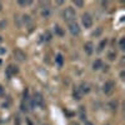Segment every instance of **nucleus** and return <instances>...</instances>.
Wrapping results in <instances>:
<instances>
[{"instance_id": "obj_30", "label": "nucleus", "mask_w": 125, "mask_h": 125, "mask_svg": "<svg viewBox=\"0 0 125 125\" xmlns=\"http://www.w3.org/2000/svg\"><path fill=\"white\" fill-rule=\"evenodd\" d=\"M1 40H3V39H1V36H0V41H1Z\"/></svg>"}, {"instance_id": "obj_24", "label": "nucleus", "mask_w": 125, "mask_h": 125, "mask_svg": "<svg viewBox=\"0 0 125 125\" xmlns=\"http://www.w3.org/2000/svg\"><path fill=\"white\" fill-rule=\"evenodd\" d=\"M4 26H6V21H1V23H0V29H4Z\"/></svg>"}, {"instance_id": "obj_13", "label": "nucleus", "mask_w": 125, "mask_h": 125, "mask_svg": "<svg viewBox=\"0 0 125 125\" xmlns=\"http://www.w3.org/2000/svg\"><path fill=\"white\" fill-rule=\"evenodd\" d=\"M55 61L59 66H62V62H64V59H62V55L61 54H58L56 58H55Z\"/></svg>"}, {"instance_id": "obj_8", "label": "nucleus", "mask_w": 125, "mask_h": 125, "mask_svg": "<svg viewBox=\"0 0 125 125\" xmlns=\"http://www.w3.org/2000/svg\"><path fill=\"white\" fill-rule=\"evenodd\" d=\"M84 51L88 54V55H91L93 54V51H94V45L91 41H88V43L84 45Z\"/></svg>"}, {"instance_id": "obj_14", "label": "nucleus", "mask_w": 125, "mask_h": 125, "mask_svg": "<svg viewBox=\"0 0 125 125\" xmlns=\"http://www.w3.org/2000/svg\"><path fill=\"white\" fill-rule=\"evenodd\" d=\"M55 34L59 36H64V30H62L59 25H55Z\"/></svg>"}, {"instance_id": "obj_21", "label": "nucleus", "mask_w": 125, "mask_h": 125, "mask_svg": "<svg viewBox=\"0 0 125 125\" xmlns=\"http://www.w3.org/2000/svg\"><path fill=\"white\" fill-rule=\"evenodd\" d=\"M74 4H75L78 8H83V6H84V1H79V0H75Z\"/></svg>"}, {"instance_id": "obj_9", "label": "nucleus", "mask_w": 125, "mask_h": 125, "mask_svg": "<svg viewBox=\"0 0 125 125\" xmlns=\"http://www.w3.org/2000/svg\"><path fill=\"white\" fill-rule=\"evenodd\" d=\"M73 96H74V99H76V100H80L83 98V93L80 91L79 88H75L74 89V91H73Z\"/></svg>"}, {"instance_id": "obj_10", "label": "nucleus", "mask_w": 125, "mask_h": 125, "mask_svg": "<svg viewBox=\"0 0 125 125\" xmlns=\"http://www.w3.org/2000/svg\"><path fill=\"white\" fill-rule=\"evenodd\" d=\"M50 15H51L50 9H49V8H43V10H41V16L45 18V19H48V18H50Z\"/></svg>"}, {"instance_id": "obj_16", "label": "nucleus", "mask_w": 125, "mask_h": 125, "mask_svg": "<svg viewBox=\"0 0 125 125\" xmlns=\"http://www.w3.org/2000/svg\"><path fill=\"white\" fill-rule=\"evenodd\" d=\"M108 59H109L110 61L115 60V59H116V53H115V51H110V53L108 54Z\"/></svg>"}, {"instance_id": "obj_20", "label": "nucleus", "mask_w": 125, "mask_h": 125, "mask_svg": "<svg viewBox=\"0 0 125 125\" xmlns=\"http://www.w3.org/2000/svg\"><path fill=\"white\" fill-rule=\"evenodd\" d=\"M109 106H111V109H113V110H116V106H118V103H116V101H111V103L109 104Z\"/></svg>"}, {"instance_id": "obj_17", "label": "nucleus", "mask_w": 125, "mask_h": 125, "mask_svg": "<svg viewBox=\"0 0 125 125\" xmlns=\"http://www.w3.org/2000/svg\"><path fill=\"white\" fill-rule=\"evenodd\" d=\"M85 118H86V114L84 111V106H80V119L81 120H85Z\"/></svg>"}, {"instance_id": "obj_19", "label": "nucleus", "mask_w": 125, "mask_h": 125, "mask_svg": "<svg viewBox=\"0 0 125 125\" xmlns=\"http://www.w3.org/2000/svg\"><path fill=\"white\" fill-rule=\"evenodd\" d=\"M105 45H106V39H105V40H101V43L99 44V48H98V51H101Z\"/></svg>"}, {"instance_id": "obj_18", "label": "nucleus", "mask_w": 125, "mask_h": 125, "mask_svg": "<svg viewBox=\"0 0 125 125\" xmlns=\"http://www.w3.org/2000/svg\"><path fill=\"white\" fill-rule=\"evenodd\" d=\"M119 48H120L121 50L125 49V38H121V39H120V41H119Z\"/></svg>"}, {"instance_id": "obj_3", "label": "nucleus", "mask_w": 125, "mask_h": 125, "mask_svg": "<svg viewBox=\"0 0 125 125\" xmlns=\"http://www.w3.org/2000/svg\"><path fill=\"white\" fill-rule=\"evenodd\" d=\"M114 89H115V83L109 80V81L105 83V85H104V89L103 90H104V94H105V95H111Z\"/></svg>"}, {"instance_id": "obj_25", "label": "nucleus", "mask_w": 125, "mask_h": 125, "mask_svg": "<svg viewBox=\"0 0 125 125\" xmlns=\"http://www.w3.org/2000/svg\"><path fill=\"white\" fill-rule=\"evenodd\" d=\"M124 76H125V73H124V71H121V73H120V78H121V79H123V80H124V79H125V78H124Z\"/></svg>"}, {"instance_id": "obj_11", "label": "nucleus", "mask_w": 125, "mask_h": 125, "mask_svg": "<svg viewBox=\"0 0 125 125\" xmlns=\"http://www.w3.org/2000/svg\"><path fill=\"white\" fill-rule=\"evenodd\" d=\"M100 68H103V61L101 60L98 59V60H95V61L93 62V69L94 70H99Z\"/></svg>"}, {"instance_id": "obj_4", "label": "nucleus", "mask_w": 125, "mask_h": 125, "mask_svg": "<svg viewBox=\"0 0 125 125\" xmlns=\"http://www.w3.org/2000/svg\"><path fill=\"white\" fill-rule=\"evenodd\" d=\"M81 23H83V25H84L85 28H91V25H93V18H91V15H90L89 13L83 14V16H81Z\"/></svg>"}, {"instance_id": "obj_22", "label": "nucleus", "mask_w": 125, "mask_h": 125, "mask_svg": "<svg viewBox=\"0 0 125 125\" xmlns=\"http://www.w3.org/2000/svg\"><path fill=\"white\" fill-rule=\"evenodd\" d=\"M5 95V89L3 85H0V96H4Z\"/></svg>"}, {"instance_id": "obj_28", "label": "nucleus", "mask_w": 125, "mask_h": 125, "mask_svg": "<svg viewBox=\"0 0 125 125\" xmlns=\"http://www.w3.org/2000/svg\"><path fill=\"white\" fill-rule=\"evenodd\" d=\"M85 125H94V124H93V123H90V121H86V123H85Z\"/></svg>"}, {"instance_id": "obj_5", "label": "nucleus", "mask_w": 125, "mask_h": 125, "mask_svg": "<svg viewBox=\"0 0 125 125\" xmlns=\"http://www.w3.org/2000/svg\"><path fill=\"white\" fill-rule=\"evenodd\" d=\"M69 31L74 35V36H78V35H80V28H79V25L76 24V23H70L69 24Z\"/></svg>"}, {"instance_id": "obj_12", "label": "nucleus", "mask_w": 125, "mask_h": 125, "mask_svg": "<svg viewBox=\"0 0 125 125\" xmlns=\"http://www.w3.org/2000/svg\"><path fill=\"white\" fill-rule=\"evenodd\" d=\"M80 89V91L83 93V94H86V93H89L90 91V88H89V84H86V83H83V84H81V86L79 88Z\"/></svg>"}, {"instance_id": "obj_2", "label": "nucleus", "mask_w": 125, "mask_h": 125, "mask_svg": "<svg viewBox=\"0 0 125 125\" xmlns=\"http://www.w3.org/2000/svg\"><path fill=\"white\" fill-rule=\"evenodd\" d=\"M13 55H14V59L16 61H19V62H23V61L26 60V54L24 53L21 49H15L13 51Z\"/></svg>"}, {"instance_id": "obj_26", "label": "nucleus", "mask_w": 125, "mask_h": 125, "mask_svg": "<svg viewBox=\"0 0 125 125\" xmlns=\"http://www.w3.org/2000/svg\"><path fill=\"white\" fill-rule=\"evenodd\" d=\"M5 53V49H3V48H0V54H4Z\"/></svg>"}, {"instance_id": "obj_23", "label": "nucleus", "mask_w": 125, "mask_h": 125, "mask_svg": "<svg viewBox=\"0 0 125 125\" xmlns=\"http://www.w3.org/2000/svg\"><path fill=\"white\" fill-rule=\"evenodd\" d=\"M45 36H46V38H45V40H48V41L51 39V34L49 33V31H46V33H45Z\"/></svg>"}, {"instance_id": "obj_29", "label": "nucleus", "mask_w": 125, "mask_h": 125, "mask_svg": "<svg viewBox=\"0 0 125 125\" xmlns=\"http://www.w3.org/2000/svg\"><path fill=\"white\" fill-rule=\"evenodd\" d=\"M1 8H3V5H1V3H0V10H1Z\"/></svg>"}, {"instance_id": "obj_15", "label": "nucleus", "mask_w": 125, "mask_h": 125, "mask_svg": "<svg viewBox=\"0 0 125 125\" xmlns=\"http://www.w3.org/2000/svg\"><path fill=\"white\" fill-rule=\"evenodd\" d=\"M18 4H19L20 6H28V5L33 4V1H30V0H25V1H24V0H19Z\"/></svg>"}, {"instance_id": "obj_7", "label": "nucleus", "mask_w": 125, "mask_h": 125, "mask_svg": "<svg viewBox=\"0 0 125 125\" xmlns=\"http://www.w3.org/2000/svg\"><path fill=\"white\" fill-rule=\"evenodd\" d=\"M18 68L16 66H14V65H9L8 68H6V75H8V78H11V76H14L15 74H18Z\"/></svg>"}, {"instance_id": "obj_1", "label": "nucleus", "mask_w": 125, "mask_h": 125, "mask_svg": "<svg viewBox=\"0 0 125 125\" xmlns=\"http://www.w3.org/2000/svg\"><path fill=\"white\" fill-rule=\"evenodd\" d=\"M62 18H64L65 21H68L69 24L70 23H74V20L76 18V13H75V10L73 9V8H66L64 11H62Z\"/></svg>"}, {"instance_id": "obj_6", "label": "nucleus", "mask_w": 125, "mask_h": 125, "mask_svg": "<svg viewBox=\"0 0 125 125\" xmlns=\"http://www.w3.org/2000/svg\"><path fill=\"white\" fill-rule=\"evenodd\" d=\"M33 104H35V105H39V106H43L44 105V99H43V95L39 93H36L34 98H33Z\"/></svg>"}, {"instance_id": "obj_27", "label": "nucleus", "mask_w": 125, "mask_h": 125, "mask_svg": "<svg viewBox=\"0 0 125 125\" xmlns=\"http://www.w3.org/2000/svg\"><path fill=\"white\" fill-rule=\"evenodd\" d=\"M69 125H80V124H78V123H75V121H73V123H70Z\"/></svg>"}]
</instances>
